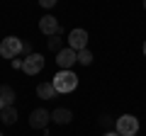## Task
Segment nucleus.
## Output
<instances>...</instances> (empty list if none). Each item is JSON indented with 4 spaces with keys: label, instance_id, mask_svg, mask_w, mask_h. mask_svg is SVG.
<instances>
[{
    "label": "nucleus",
    "instance_id": "423d86ee",
    "mask_svg": "<svg viewBox=\"0 0 146 136\" xmlns=\"http://www.w3.org/2000/svg\"><path fill=\"white\" fill-rule=\"evenodd\" d=\"M78 61V51H73L71 46L68 49H61V51L56 53V63H58V68L61 71H71V66Z\"/></svg>",
    "mask_w": 146,
    "mask_h": 136
},
{
    "label": "nucleus",
    "instance_id": "0eeeda50",
    "mask_svg": "<svg viewBox=\"0 0 146 136\" xmlns=\"http://www.w3.org/2000/svg\"><path fill=\"white\" fill-rule=\"evenodd\" d=\"M39 32H42V34H49V37H54V34H61L58 20H56L54 15H44L42 20H39Z\"/></svg>",
    "mask_w": 146,
    "mask_h": 136
},
{
    "label": "nucleus",
    "instance_id": "2eb2a0df",
    "mask_svg": "<svg viewBox=\"0 0 146 136\" xmlns=\"http://www.w3.org/2000/svg\"><path fill=\"white\" fill-rule=\"evenodd\" d=\"M39 5H42V7H54V5H56V0H39Z\"/></svg>",
    "mask_w": 146,
    "mask_h": 136
},
{
    "label": "nucleus",
    "instance_id": "20e7f679",
    "mask_svg": "<svg viewBox=\"0 0 146 136\" xmlns=\"http://www.w3.org/2000/svg\"><path fill=\"white\" fill-rule=\"evenodd\" d=\"M42 68H44V56L42 53H29V56L25 58V63H22V71H25L27 75L42 73Z\"/></svg>",
    "mask_w": 146,
    "mask_h": 136
},
{
    "label": "nucleus",
    "instance_id": "412c9836",
    "mask_svg": "<svg viewBox=\"0 0 146 136\" xmlns=\"http://www.w3.org/2000/svg\"><path fill=\"white\" fill-rule=\"evenodd\" d=\"M144 10H146V0H144Z\"/></svg>",
    "mask_w": 146,
    "mask_h": 136
},
{
    "label": "nucleus",
    "instance_id": "1a4fd4ad",
    "mask_svg": "<svg viewBox=\"0 0 146 136\" xmlns=\"http://www.w3.org/2000/svg\"><path fill=\"white\" fill-rule=\"evenodd\" d=\"M36 95L42 100H51L54 95H58V92H56V88H54V83H39L36 85Z\"/></svg>",
    "mask_w": 146,
    "mask_h": 136
},
{
    "label": "nucleus",
    "instance_id": "f03ea898",
    "mask_svg": "<svg viewBox=\"0 0 146 136\" xmlns=\"http://www.w3.org/2000/svg\"><path fill=\"white\" fill-rule=\"evenodd\" d=\"M115 129L119 136H136V131H139V119H136L134 114H122L119 119L115 121Z\"/></svg>",
    "mask_w": 146,
    "mask_h": 136
},
{
    "label": "nucleus",
    "instance_id": "aec40b11",
    "mask_svg": "<svg viewBox=\"0 0 146 136\" xmlns=\"http://www.w3.org/2000/svg\"><path fill=\"white\" fill-rule=\"evenodd\" d=\"M144 56H146V42H144Z\"/></svg>",
    "mask_w": 146,
    "mask_h": 136
},
{
    "label": "nucleus",
    "instance_id": "7ed1b4c3",
    "mask_svg": "<svg viewBox=\"0 0 146 136\" xmlns=\"http://www.w3.org/2000/svg\"><path fill=\"white\" fill-rule=\"evenodd\" d=\"M0 53H3V58H15L22 53V39L17 37H5L3 39V44H0Z\"/></svg>",
    "mask_w": 146,
    "mask_h": 136
},
{
    "label": "nucleus",
    "instance_id": "ddd939ff",
    "mask_svg": "<svg viewBox=\"0 0 146 136\" xmlns=\"http://www.w3.org/2000/svg\"><path fill=\"white\" fill-rule=\"evenodd\" d=\"M78 63L80 66H90V63H93V51H90V49L78 51Z\"/></svg>",
    "mask_w": 146,
    "mask_h": 136
},
{
    "label": "nucleus",
    "instance_id": "9b49d317",
    "mask_svg": "<svg viewBox=\"0 0 146 136\" xmlns=\"http://www.w3.org/2000/svg\"><path fill=\"white\" fill-rule=\"evenodd\" d=\"M0 100H3L7 107H12V102H15V90H12L10 85H0Z\"/></svg>",
    "mask_w": 146,
    "mask_h": 136
},
{
    "label": "nucleus",
    "instance_id": "6e6552de",
    "mask_svg": "<svg viewBox=\"0 0 146 136\" xmlns=\"http://www.w3.org/2000/svg\"><path fill=\"white\" fill-rule=\"evenodd\" d=\"M49 121H51V112H46V110H34L29 114V126L32 129H46Z\"/></svg>",
    "mask_w": 146,
    "mask_h": 136
},
{
    "label": "nucleus",
    "instance_id": "dca6fc26",
    "mask_svg": "<svg viewBox=\"0 0 146 136\" xmlns=\"http://www.w3.org/2000/svg\"><path fill=\"white\" fill-rule=\"evenodd\" d=\"M100 124L102 126H112V119H110V117H100Z\"/></svg>",
    "mask_w": 146,
    "mask_h": 136
},
{
    "label": "nucleus",
    "instance_id": "f3484780",
    "mask_svg": "<svg viewBox=\"0 0 146 136\" xmlns=\"http://www.w3.org/2000/svg\"><path fill=\"white\" fill-rule=\"evenodd\" d=\"M22 53H27V56H29V53H32V44H22Z\"/></svg>",
    "mask_w": 146,
    "mask_h": 136
},
{
    "label": "nucleus",
    "instance_id": "4be33fe9",
    "mask_svg": "<svg viewBox=\"0 0 146 136\" xmlns=\"http://www.w3.org/2000/svg\"><path fill=\"white\" fill-rule=\"evenodd\" d=\"M0 136H5V134H3V131H0Z\"/></svg>",
    "mask_w": 146,
    "mask_h": 136
},
{
    "label": "nucleus",
    "instance_id": "f257e3e1",
    "mask_svg": "<svg viewBox=\"0 0 146 136\" xmlns=\"http://www.w3.org/2000/svg\"><path fill=\"white\" fill-rule=\"evenodd\" d=\"M54 88H56V92H73V90L78 88V75L73 73V71H58L56 75H54Z\"/></svg>",
    "mask_w": 146,
    "mask_h": 136
},
{
    "label": "nucleus",
    "instance_id": "9d476101",
    "mask_svg": "<svg viewBox=\"0 0 146 136\" xmlns=\"http://www.w3.org/2000/svg\"><path fill=\"white\" fill-rule=\"evenodd\" d=\"M51 119L56 121V124H68V121L73 119V114H71V110H63V107H58V110L51 112Z\"/></svg>",
    "mask_w": 146,
    "mask_h": 136
},
{
    "label": "nucleus",
    "instance_id": "a211bd4d",
    "mask_svg": "<svg viewBox=\"0 0 146 136\" xmlns=\"http://www.w3.org/2000/svg\"><path fill=\"white\" fill-rule=\"evenodd\" d=\"M105 136H119V134H117V131H107Z\"/></svg>",
    "mask_w": 146,
    "mask_h": 136
},
{
    "label": "nucleus",
    "instance_id": "39448f33",
    "mask_svg": "<svg viewBox=\"0 0 146 136\" xmlns=\"http://www.w3.org/2000/svg\"><path fill=\"white\" fill-rule=\"evenodd\" d=\"M68 46H71L73 51L88 49V32L85 29H71V34H68Z\"/></svg>",
    "mask_w": 146,
    "mask_h": 136
},
{
    "label": "nucleus",
    "instance_id": "f8f14e48",
    "mask_svg": "<svg viewBox=\"0 0 146 136\" xmlns=\"http://www.w3.org/2000/svg\"><path fill=\"white\" fill-rule=\"evenodd\" d=\"M0 119L5 121V124H15L17 121V110L15 107H5V110L0 112Z\"/></svg>",
    "mask_w": 146,
    "mask_h": 136
},
{
    "label": "nucleus",
    "instance_id": "6ab92c4d",
    "mask_svg": "<svg viewBox=\"0 0 146 136\" xmlns=\"http://www.w3.org/2000/svg\"><path fill=\"white\" fill-rule=\"evenodd\" d=\"M5 107H7V105H5V102H3V100H0V112H3V110H5Z\"/></svg>",
    "mask_w": 146,
    "mask_h": 136
},
{
    "label": "nucleus",
    "instance_id": "4468645a",
    "mask_svg": "<svg viewBox=\"0 0 146 136\" xmlns=\"http://www.w3.org/2000/svg\"><path fill=\"white\" fill-rule=\"evenodd\" d=\"M61 44H63V42H61V37H58V34H54V37L49 39V49H51V51H56V53L61 51Z\"/></svg>",
    "mask_w": 146,
    "mask_h": 136
}]
</instances>
